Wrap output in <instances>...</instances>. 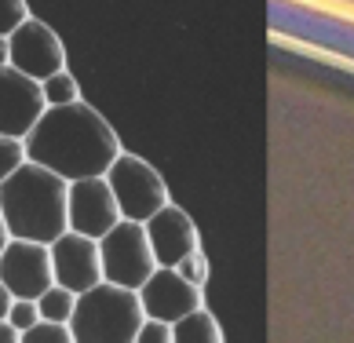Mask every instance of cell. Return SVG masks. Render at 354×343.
Masks as SVG:
<instances>
[{"mask_svg": "<svg viewBox=\"0 0 354 343\" xmlns=\"http://www.w3.org/2000/svg\"><path fill=\"white\" fill-rule=\"evenodd\" d=\"M15 333L22 336L26 328H33L37 322H41V314H37V303L33 299H11V307H8V318H4Z\"/></svg>", "mask_w": 354, "mask_h": 343, "instance_id": "obj_18", "label": "cell"}, {"mask_svg": "<svg viewBox=\"0 0 354 343\" xmlns=\"http://www.w3.org/2000/svg\"><path fill=\"white\" fill-rule=\"evenodd\" d=\"M26 161L55 172L62 183L99 179L121 157V139L88 102L48 106L33 131L22 139Z\"/></svg>", "mask_w": 354, "mask_h": 343, "instance_id": "obj_1", "label": "cell"}, {"mask_svg": "<svg viewBox=\"0 0 354 343\" xmlns=\"http://www.w3.org/2000/svg\"><path fill=\"white\" fill-rule=\"evenodd\" d=\"M95 245H99V267H102V281L106 285L139 293V285L157 270L142 223L121 219L110 234H102Z\"/></svg>", "mask_w": 354, "mask_h": 343, "instance_id": "obj_5", "label": "cell"}, {"mask_svg": "<svg viewBox=\"0 0 354 343\" xmlns=\"http://www.w3.org/2000/svg\"><path fill=\"white\" fill-rule=\"evenodd\" d=\"M33 303H37V314H41V322L70 325L73 307H77V296L70 293V288H62V285H51L48 293H44L41 299H33Z\"/></svg>", "mask_w": 354, "mask_h": 343, "instance_id": "obj_14", "label": "cell"}, {"mask_svg": "<svg viewBox=\"0 0 354 343\" xmlns=\"http://www.w3.org/2000/svg\"><path fill=\"white\" fill-rule=\"evenodd\" d=\"M172 343H223V336H219V325L212 314L198 307L172 325Z\"/></svg>", "mask_w": 354, "mask_h": 343, "instance_id": "obj_13", "label": "cell"}, {"mask_svg": "<svg viewBox=\"0 0 354 343\" xmlns=\"http://www.w3.org/2000/svg\"><path fill=\"white\" fill-rule=\"evenodd\" d=\"M41 99H44V110L48 106H73V102H81V91H77V81L62 70L55 77H48L41 81Z\"/></svg>", "mask_w": 354, "mask_h": 343, "instance_id": "obj_15", "label": "cell"}, {"mask_svg": "<svg viewBox=\"0 0 354 343\" xmlns=\"http://www.w3.org/2000/svg\"><path fill=\"white\" fill-rule=\"evenodd\" d=\"M0 343H19V333L8 322H0Z\"/></svg>", "mask_w": 354, "mask_h": 343, "instance_id": "obj_22", "label": "cell"}, {"mask_svg": "<svg viewBox=\"0 0 354 343\" xmlns=\"http://www.w3.org/2000/svg\"><path fill=\"white\" fill-rule=\"evenodd\" d=\"M44 113L41 84L15 73L11 66H0V136L4 139H26L33 124Z\"/></svg>", "mask_w": 354, "mask_h": 343, "instance_id": "obj_11", "label": "cell"}, {"mask_svg": "<svg viewBox=\"0 0 354 343\" xmlns=\"http://www.w3.org/2000/svg\"><path fill=\"white\" fill-rule=\"evenodd\" d=\"M0 285L11 293V299H41L55 285L48 245L8 237L4 252H0Z\"/></svg>", "mask_w": 354, "mask_h": 343, "instance_id": "obj_7", "label": "cell"}, {"mask_svg": "<svg viewBox=\"0 0 354 343\" xmlns=\"http://www.w3.org/2000/svg\"><path fill=\"white\" fill-rule=\"evenodd\" d=\"M102 179H106V187L113 194L117 212L128 223H147L153 212H161L168 205V187H165L161 172L136 154L121 150V157L106 168Z\"/></svg>", "mask_w": 354, "mask_h": 343, "instance_id": "obj_4", "label": "cell"}, {"mask_svg": "<svg viewBox=\"0 0 354 343\" xmlns=\"http://www.w3.org/2000/svg\"><path fill=\"white\" fill-rule=\"evenodd\" d=\"M142 230H147V241H150V252H153L157 267H176L183 256H190L194 248H201L194 219L172 201L142 223Z\"/></svg>", "mask_w": 354, "mask_h": 343, "instance_id": "obj_12", "label": "cell"}, {"mask_svg": "<svg viewBox=\"0 0 354 343\" xmlns=\"http://www.w3.org/2000/svg\"><path fill=\"white\" fill-rule=\"evenodd\" d=\"M117 223H121V212L113 205V194L106 187V179H81L66 187V230L91 237L99 241L102 234H110Z\"/></svg>", "mask_w": 354, "mask_h": 343, "instance_id": "obj_8", "label": "cell"}, {"mask_svg": "<svg viewBox=\"0 0 354 343\" xmlns=\"http://www.w3.org/2000/svg\"><path fill=\"white\" fill-rule=\"evenodd\" d=\"M19 343H73L66 325H51V322H37L33 328H26Z\"/></svg>", "mask_w": 354, "mask_h": 343, "instance_id": "obj_17", "label": "cell"}, {"mask_svg": "<svg viewBox=\"0 0 354 343\" xmlns=\"http://www.w3.org/2000/svg\"><path fill=\"white\" fill-rule=\"evenodd\" d=\"M136 343H172V325L153 322V318H142L139 333H136Z\"/></svg>", "mask_w": 354, "mask_h": 343, "instance_id": "obj_21", "label": "cell"}, {"mask_svg": "<svg viewBox=\"0 0 354 343\" xmlns=\"http://www.w3.org/2000/svg\"><path fill=\"white\" fill-rule=\"evenodd\" d=\"M142 325L139 296L117 285H95L77 296L70 336L73 343H136V333Z\"/></svg>", "mask_w": 354, "mask_h": 343, "instance_id": "obj_3", "label": "cell"}, {"mask_svg": "<svg viewBox=\"0 0 354 343\" xmlns=\"http://www.w3.org/2000/svg\"><path fill=\"white\" fill-rule=\"evenodd\" d=\"M8 307H11V293H8L4 285H0V322L8 318Z\"/></svg>", "mask_w": 354, "mask_h": 343, "instance_id": "obj_23", "label": "cell"}, {"mask_svg": "<svg viewBox=\"0 0 354 343\" xmlns=\"http://www.w3.org/2000/svg\"><path fill=\"white\" fill-rule=\"evenodd\" d=\"M0 66H8V41L0 37Z\"/></svg>", "mask_w": 354, "mask_h": 343, "instance_id": "obj_24", "label": "cell"}, {"mask_svg": "<svg viewBox=\"0 0 354 343\" xmlns=\"http://www.w3.org/2000/svg\"><path fill=\"white\" fill-rule=\"evenodd\" d=\"M172 270H176V274H179V278L187 281V285H194V288H201V285L208 281V259H205L201 248H194L190 256H183Z\"/></svg>", "mask_w": 354, "mask_h": 343, "instance_id": "obj_16", "label": "cell"}, {"mask_svg": "<svg viewBox=\"0 0 354 343\" xmlns=\"http://www.w3.org/2000/svg\"><path fill=\"white\" fill-rule=\"evenodd\" d=\"M26 165V147L19 139H4L0 136V183H4L15 168Z\"/></svg>", "mask_w": 354, "mask_h": 343, "instance_id": "obj_19", "label": "cell"}, {"mask_svg": "<svg viewBox=\"0 0 354 343\" xmlns=\"http://www.w3.org/2000/svg\"><path fill=\"white\" fill-rule=\"evenodd\" d=\"M48 256H51V278H55V285L70 288L73 296L102 285L99 245L91 241V237H81V234L66 230L62 237H55V241L48 245Z\"/></svg>", "mask_w": 354, "mask_h": 343, "instance_id": "obj_9", "label": "cell"}, {"mask_svg": "<svg viewBox=\"0 0 354 343\" xmlns=\"http://www.w3.org/2000/svg\"><path fill=\"white\" fill-rule=\"evenodd\" d=\"M26 19H30V11H26L22 0H0V37H4V41L19 30Z\"/></svg>", "mask_w": 354, "mask_h": 343, "instance_id": "obj_20", "label": "cell"}, {"mask_svg": "<svg viewBox=\"0 0 354 343\" xmlns=\"http://www.w3.org/2000/svg\"><path fill=\"white\" fill-rule=\"evenodd\" d=\"M62 62H66V51L62 41L51 33V26H44L41 19H26L15 33L8 37V66L30 81H48V77L62 73Z\"/></svg>", "mask_w": 354, "mask_h": 343, "instance_id": "obj_6", "label": "cell"}, {"mask_svg": "<svg viewBox=\"0 0 354 343\" xmlns=\"http://www.w3.org/2000/svg\"><path fill=\"white\" fill-rule=\"evenodd\" d=\"M66 187L55 172L26 161L0 183V223L15 241L51 245L66 234Z\"/></svg>", "mask_w": 354, "mask_h": 343, "instance_id": "obj_2", "label": "cell"}, {"mask_svg": "<svg viewBox=\"0 0 354 343\" xmlns=\"http://www.w3.org/2000/svg\"><path fill=\"white\" fill-rule=\"evenodd\" d=\"M4 245H8V230H4V223H0V252H4Z\"/></svg>", "mask_w": 354, "mask_h": 343, "instance_id": "obj_25", "label": "cell"}, {"mask_svg": "<svg viewBox=\"0 0 354 343\" xmlns=\"http://www.w3.org/2000/svg\"><path fill=\"white\" fill-rule=\"evenodd\" d=\"M136 296H139L142 318H153V322H165V325H176L183 314L201 307V288L187 285L172 267H157L150 278L139 285Z\"/></svg>", "mask_w": 354, "mask_h": 343, "instance_id": "obj_10", "label": "cell"}]
</instances>
